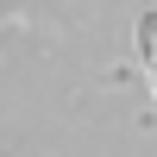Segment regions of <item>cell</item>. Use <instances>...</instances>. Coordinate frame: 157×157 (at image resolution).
<instances>
[{
	"mask_svg": "<svg viewBox=\"0 0 157 157\" xmlns=\"http://www.w3.org/2000/svg\"><path fill=\"white\" fill-rule=\"evenodd\" d=\"M145 57H151V75H157V13L145 19Z\"/></svg>",
	"mask_w": 157,
	"mask_h": 157,
	"instance_id": "cell-1",
	"label": "cell"
}]
</instances>
